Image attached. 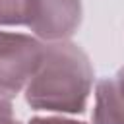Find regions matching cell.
<instances>
[{"mask_svg":"<svg viewBox=\"0 0 124 124\" xmlns=\"http://www.w3.org/2000/svg\"><path fill=\"white\" fill-rule=\"evenodd\" d=\"M95 87V74L87 52L66 41L43 45L39 64L23 93L33 110L48 114H81Z\"/></svg>","mask_w":124,"mask_h":124,"instance_id":"1","label":"cell"},{"mask_svg":"<svg viewBox=\"0 0 124 124\" xmlns=\"http://www.w3.org/2000/svg\"><path fill=\"white\" fill-rule=\"evenodd\" d=\"M43 41L31 33L0 29V99H14L21 93L33 76Z\"/></svg>","mask_w":124,"mask_h":124,"instance_id":"2","label":"cell"},{"mask_svg":"<svg viewBox=\"0 0 124 124\" xmlns=\"http://www.w3.org/2000/svg\"><path fill=\"white\" fill-rule=\"evenodd\" d=\"M81 0H33L31 17L25 29L43 43L66 41L81 25Z\"/></svg>","mask_w":124,"mask_h":124,"instance_id":"3","label":"cell"},{"mask_svg":"<svg viewBox=\"0 0 124 124\" xmlns=\"http://www.w3.org/2000/svg\"><path fill=\"white\" fill-rule=\"evenodd\" d=\"M95 103L91 124H124V97L120 95L114 78L95 81Z\"/></svg>","mask_w":124,"mask_h":124,"instance_id":"4","label":"cell"},{"mask_svg":"<svg viewBox=\"0 0 124 124\" xmlns=\"http://www.w3.org/2000/svg\"><path fill=\"white\" fill-rule=\"evenodd\" d=\"M33 0H0V29L27 27Z\"/></svg>","mask_w":124,"mask_h":124,"instance_id":"5","label":"cell"},{"mask_svg":"<svg viewBox=\"0 0 124 124\" xmlns=\"http://www.w3.org/2000/svg\"><path fill=\"white\" fill-rule=\"evenodd\" d=\"M27 124H85V122L70 118L66 114H46V116H33Z\"/></svg>","mask_w":124,"mask_h":124,"instance_id":"6","label":"cell"},{"mask_svg":"<svg viewBox=\"0 0 124 124\" xmlns=\"http://www.w3.org/2000/svg\"><path fill=\"white\" fill-rule=\"evenodd\" d=\"M0 124H23L16 112L10 99H0Z\"/></svg>","mask_w":124,"mask_h":124,"instance_id":"7","label":"cell"},{"mask_svg":"<svg viewBox=\"0 0 124 124\" xmlns=\"http://www.w3.org/2000/svg\"><path fill=\"white\" fill-rule=\"evenodd\" d=\"M112 78H114V83H116V87H118L120 95L124 97V66H120V68H118V72H116Z\"/></svg>","mask_w":124,"mask_h":124,"instance_id":"8","label":"cell"}]
</instances>
